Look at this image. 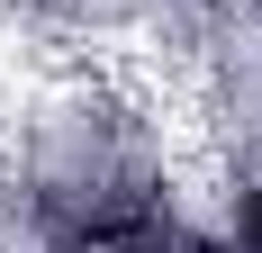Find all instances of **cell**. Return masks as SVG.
I'll list each match as a JSON object with an SVG mask.
<instances>
[{
    "mask_svg": "<svg viewBox=\"0 0 262 253\" xmlns=\"http://www.w3.org/2000/svg\"><path fill=\"white\" fill-rule=\"evenodd\" d=\"M154 199V163L108 109H73L36 154V217L63 244H108L118 226H136Z\"/></svg>",
    "mask_w": 262,
    "mask_h": 253,
    "instance_id": "cell-1",
    "label": "cell"
},
{
    "mask_svg": "<svg viewBox=\"0 0 262 253\" xmlns=\"http://www.w3.org/2000/svg\"><path fill=\"white\" fill-rule=\"evenodd\" d=\"M108 253H217L199 226H181V217H163V208H145L136 226H118L108 235Z\"/></svg>",
    "mask_w": 262,
    "mask_h": 253,
    "instance_id": "cell-2",
    "label": "cell"
},
{
    "mask_svg": "<svg viewBox=\"0 0 262 253\" xmlns=\"http://www.w3.org/2000/svg\"><path fill=\"white\" fill-rule=\"evenodd\" d=\"M235 253H262V181H244L235 199Z\"/></svg>",
    "mask_w": 262,
    "mask_h": 253,
    "instance_id": "cell-3",
    "label": "cell"
},
{
    "mask_svg": "<svg viewBox=\"0 0 262 253\" xmlns=\"http://www.w3.org/2000/svg\"><path fill=\"white\" fill-rule=\"evenodd\" d=\"M46 253H91V244H63V235H54V244H46Z\"/></svg>",
    "mask_w": 262,
    "mask_h": 253,
    "instance_id": "cell-4",
    "label": "cell"
}]
</instances>
